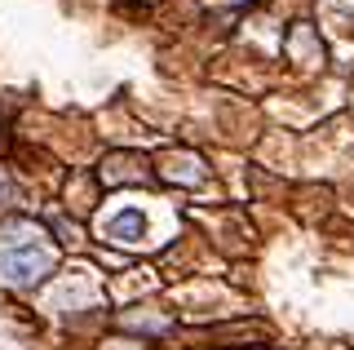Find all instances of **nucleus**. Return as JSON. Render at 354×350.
Segmentation results:
<instances>
[{"mask_svg": "<svg viewBox=\"0 0 354 350\" xmlns=\"http://www.w3.org/2000/svg\"><path fill=\"white\" fill-rule=\"evenodd\" d=\"M49 270H53V253L49 248H36V244L9 248V253L0 257V275H5L9 284H40Z\"/></svg>", "mask_w": 354, "mask_h": 350, "instance_id": "1", "label": "nucleus"}, {"mask_svg": "<svg viewBox=\"0 0 354 350\" xmlns=\"http://www.w3.org/2000/svg\"><path fill=\"white\" fill-rule=\"evenodd\" d=\"M142 231H147V217H142L138 209H124V213H115L111 217V226H106V235L115 239V244H138Z\"/></svg>", "mask_w": 354, "mask_h": 350, "instance_id": "2", "label": "nucleus"}]
</instances>
